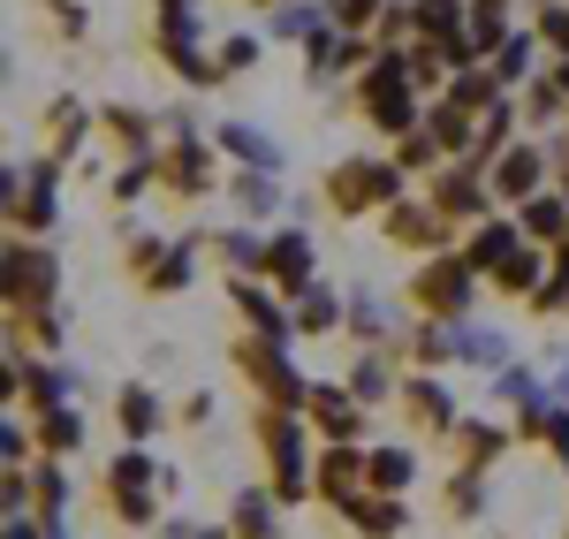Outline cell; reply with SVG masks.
<instances>
[{
	"label": "cell",
	"mask_w": 569,
	"mask_h": 539,
	"mask_svg": "<svg viewBox=\"0 0 569 539\" xmlns=\"http://www.w3.org/2000/svg\"><path fill=\"white\" fill-rule=\"evenodd\" d=\"M493 396H501V403H517V418H525V410H539V403H547V388L531 380L525 365H501V372H493Z\"/></svg>",
	"instance_id": "ee69618b"
},
{
	"label": "cell",
	"mask_w": 569,
	"mask_h": 539,
	"mask_svg": "<svg viewBox=\"0 0 569 539\" xmlns=\"http://www.w3.org/2000/svg\"><path fill=\"white\" fill-rule=\"evenodd\" d=\"M555 190H569V160H562V182H555Z\"/></svg>",
	"instance_id": "be15d7a7"
},
{
	"label": "cell",
	"mask_w": 569,
	"mask_h": 539,
	"mask_svg": "<svg viewBox=\"0 0 569 539\" xmlns=\"http://www.w3.org/2000/svg\"><path fill=\"white\" fill-rule=\"evenodd\" d=\"M426 198H433V206H440L456 228H479L486 213H493V182H486V168H471V160L433 168V190H426Z\"/></svg>",
	"instance_id": "8fae6325"
},
{
	"label": "cell",
	"mask_w": 569,
	"mask_h": 539,
	"mask_svg": "<svg viewBox=\"0 0 569 539\" xmlns=\"http://www.w3.org/2000/svg\"><path fill=\"white\" fill-rule=\"evenodd\" d=\"M228 525H236V539H273L281 532V495H259V487L236 495V517Z\"/></svg>",
	"instance_id": "836d02e7"
},
{
	"label": "cell",
	"mask_w": 569,
	"mask_h": 539,
	"mask_svg": "<svg viewBox=\"0 0 569 539\" xmlns=\"http://www.w3.org/2000/svg\"><path fill=\"white\" fill-rule=\"evenodd\" d=\"M517 221H525L531 243H562L569 236V190H531L525 206H517Z\"/></svg>",
	"instance_id": "4316f807"
},
{
	"label": "cell",
	"mask_w": 569,
	"mask_h": 539,
	"mask_svg": "<svg viewBox=\"0 0 569 539\" xmlns=\"http://www.w3.org/2000/svg\"><path fill=\"white\" fill-rule=\"evenodd\" d=\"M402 358L418 365V372L456 365V319H426V327H410V335H402Z\"/></svg>",
	"instance_id": "f1b7e54d"
},
{
	"label": "cell",
	"mask_w": 569,
	"mask_h": 539,
	"mask_svg": "<svg viewBox=\"0 0 569 539\" xmlns=\"http://www.w3.org/2000/svg\"><path fill=\"white\" fill-rule=\"evenodd\" d=\"M266 281L297 305L311 281H319V251H311V236L305 228H281V236H266Z\"/></svg>",
	"instance_id": "2e32d148"
},
{
	"label": "cell",
	"mask_w": 569,
	"mask_h": 539,
	"mask_svg": "<svg viewBox=\"0 0 569 539\" xmlns=\"http://www.w3.org/2000/svg\"><path fill=\"white\" fill-rule=\"evenodd\" d=\"M327 23V0H289L281 16H273V39H311Z\"/></svg>",
	"instance_id": "bcb514c9"
},
{
	"label": "cell",
	"mask_w": 569,
	"mask_h": 539,
	"mask_svg": "<svg viewBox=\"0 0 569 539\" xmlns=\"http://www.w3.org/2000/svg\"><path fill=\"white\" fill-rule=\"evenodd\" d=\"M220 84H228V77H243V69H259V39H251V31H236V39H220Z\"/></svg>",
	"instance_id": "f907efd6"
},
{
	"label": "cell",
	"mask_w": 569,
	"mask_h": 539,
	"mask_svg": "<svg viewBox=\"0 0 569 539\" xmlns=\"http://www.w3.org/2000/svg\"><path fill=\"white\" fill-rule=\"evenodd\" d=\"M426 130L440 137V152H456V160H463V152H471V137H479V114H463V107L433 99V107H426Z\"/></svg>",
	"instance_id": "e575fe53"
},
{
	"label": "cell",
	"mask_w": 569,
	"mask_h": 539,
	"mask_svg": "<svg viewBox=\"0 0 569 539\" xmlns=\"http://www.w3.org/2000/svg\"><path fill=\"white\" fill-rule=\"evenodd\" d=\"M305 433H311L305 410H273V403L259 410V449H266V463H273V495H281V501L319 495V487H311V449H305Z\"/></svg>",
	"instance_id": "5b68a950"
},
{
	"label": "cell",
	"mask_w": 569,
	"mask_h": 539,
	"mask_svg": "<svg viewBox=\"0 0 569 539\" xmlns=\"http://www.w3.org/2000/svg\"><path fill=\"white\" fill-rule=\"evenodd\" d=\"M84 130H91V107L61 91V99L46 107V152H53V160L69 168V160H77V144H84Z\"/></svg>",
	"instance_id": "cb8c5ba5"
},
{
	"label": "cell",
	"mask_w": 569,
	"mask_h": 539,
	"mask_svg": "<svg viewBox=\"0 0 569 539\" xmlns=\"http://www.w3.org/2000/svg\"><path fill=\"white\" fill-rule=\"evenodd\" d=\"M8 539H46V525H31L23 509H8Z\"/></svg>",
	"instance_id": "680465c9"
},
{
	"label": "cell",
	"mask_w": 569,
	"mask_h": 539,
	"mask_svg": "<svg viewBox=\"0 0 569 539\" xmlns=\"http://www.w3.org/2000/svg\"><path fill=\"white\" fill-rule=\"evenodd\" d=\"M365 441H327V449L311 456V487H319V501L335 509V501L350 495V487H365Z\"/></svg>",
	"instance_id": "ffe728a7"
},
{
	"label": "cell",
	"mask_w": 569,
	"mask_h": 539,
	"mask_svg": "<svg viewBox=\"0 0 569 539\" xmlns=\"http://www.w3.org/2000/svg\"><path fill=\"white\" fill-rule=\"evenodd\" d=\"M395 160H402V176H433V168H448V152H440V137L418 122L410 137H395Z\"/></svg>",
	"instance_id": "ab89813d"
},
{
	"label": "cell",
	"mask_w": 569,
	"mask_h": 539,
	"mask_svg": "<svg viewBox=\"0 0 569 539\" xmlns=\"http://www.w3.org/2000/svg\"><path fill=\"white\" fill-rule=\"evenodd\" d=\"M539 46H547L539 31H509V39H501L493 53H486V69H493V84H501V91H525L531 77H539Z\"/></svg>",
	"instance_id": "7402d4cb"
},
{
	"label": "cell",
	"mask_w": 569,
	"mask_h": 539,
	"mask_svg": "<svg viewBox=\"0 0 569 539\" xmlns=\"http://www.w3.org/2000/svg\"><path fill=\"white\" fill-rule=\"evenodd\" d=\"M273 182H281L273 168H236V176H228V198H236L251 221H266V213L281 206V190H273Z\"/></svg>",
	"instance_id": "d6a6232c"
},
{
	"label": "cell",
	"mask_w": 569,
	"mask_h": 539,
	"mask_svg": "<svg viewBox=\"0 0 569 539\" xmlns=\"http://www.w3.org/2000/svg\"><path fill=\"white\" fill-rule=\"evenodd\" d=\"M440 99H448V107H463V114H486V107L501 99V84H493V69H486V61H471V69H456V77H448Z\"/></svg>",
	"instance_id": "1f68e13d"
},
{
	"label": "cell",
	"mask_w": 569,
	"mask_h": 539,
	"mask_svg": "<svg viewBox=\"0 0 569 539\" xmlns=\"http://www.w3.org/2000/svg\"><path fill=\"white\" fill-rule=\"evenodd\" d=\"M236 365H243V380L259 388L273 410H305L311 403V380L297 372V358H289V342H266V335H243L236 342Z\"/></svg>",
	"instance_id": "8992f818"
},
{
	"label": "cell",
	"mask_w": 569,
	"mask_h": 539,
	"mask_svg": "<svg viewBox=\"0 0 569 539\" xmlns=\"http://www.w3.org/2000/svg\"><path fill=\"white\" fill-rule=\"evenodd\" d=\"M228 297H236V312L251 319V335H266V342H297V335H305L297 312H289V297H281L266 273H259V281H251V273H236V289H228Z\"/></svg>",
	"instance_id": "5bb4252c"
},
{
	"label": "cell",
	"mask_w": 569,
	"mask_h": 539,
	"mask_svg": "<svg viewBox=\"0 0 569 539\" xmlns=\"http://www.w3.org/2000/svg\"><path fill=\"white\" fill-rule=\"evenodd\" d=\"M99 130L114 137V144H122L130 160H144V152H160V144H152V122H144L137 107H99Z\"/></svg>",
	"instance_id": "d590c367"
},
{
	"label": "cell",
	"mask_w": 569,
	"mask_h": 539,
	"mask_svg": "<svg viewBox=\"0 0 569 539\" xmlns=\"http://www.w3.org/2000/svg\"><path fill=\"white\" fill-rule=\"evenodd\" d=\"M251 8H289V0H251Z\"/></svg>",
	"instance_id": "6125c7cd"
},
{
	"label": "cell",
	"mask_w": 569,
	"mask_h": 539,
	"mask_svg": "<svg viewBox=\"0 0 569 539\" xmlns=\"http://www.w3.org/2000/svg\"><path fill=\"white\" fill-rule=\"evenodd\" d=\"M31 487H39V517H69V479H61V463H53V456L31 471Z\"/></svg>",
	"instance_id": "c3c4849f"
},
{
	"label": "cell",
	"mask_w": 569,
	"mask_h": 539,
	"mask_svg": "<svg viewBox=\"0 0 569 539\" xmlns=\"http://www.w3.org/2000/svg\"><path fill=\"white\" fill-rule=\"evenodd\" d=\"M190 539H236V525H206V532H190Z\"/></svg>",
	"instance_id": "94428289"
},
{
	"label": "cell",
	"mask_w": 569,
	"mask_h": 539,
	"mask_svg": "<svg viewBox=\"0 0 569 539\" xmlns=\"http://www.w3.org/2000/svg\"><path fill=\"white\" fill-rule=\"evenodd\" d=\"M357 107H365V122L388 137H410L426 122V99H418V77H410V46H380L372 53V69L357 77Z\"/></svg>",
	"instance_id": "6da1fadb"
},
{
	"label": "cell",
	"mask_w": 569,
	"mask_h": 539,
	"mask_svg": "<svg viewBox=\"0 0 569 539\" xmlns=\"http://www.w3.org/2000/svg\"><path fill=\"white\" fill-rule=\"evenodd\" d=\"M463 31H471L479 53H493V46L517 31V23H509V0H471V8H463Z\"/></svg>",
	"instance_id": "74e56055"
},
{
	"label": "cell",
	"mask_w": 569,
	"mask_h": 539,
	"mask_svg": "<svg viewBox=\"0 0 569 539\" xmlns=\"http://www.w3.org/2000/svg\"><path fill=\"white\" fill-rule=\"evenodd\" d=\"M39 449L46 456H77V449H84V418H77L69 403L39 410Z\"/></svg>",
	"instance_id": "f35d334b"
},
{
	"label": "cell",
	"mask_w": 569,
	"mask_h": 539,
	"mask_svg": "<svg viewBox=\"0 0 569 539\" xmlns=\"http://www.w3.org/2000/svg\"><path fill=\"white\" fill-rule=\"evenodd\" d=\"M380 228H388L395 251H448V228H456V221L440 213L433 198H410V190H402L388 213H380Z\"/></svg>",
	"instance_id": "7c38bea8"
},
{
	"label": "cell",
	"mask_w": 569,
	"mask_h": 539,
	"mask_svg": "<svg viewBox=\"0 0 569 539\" xmlns=\"http://www.w3.org/2000/svg\"><path fill=\"white\" fill-rule=\"evenodd\" d=\"M395 198H402V160H372V152H357V160H335L327 168V213L335 221H357V213H388Z\"/></svg>",
	"instance_id": "3957f363"
},
{
	"label": "cell",
	"mask_w": 569,
	"mask_h": 539,
	"mask_svg": "<svg viewBox=\"0 0 569 539\" xmlns=\"http://www.w3.org/2000/svg\"><path fill=\"white\" fill-rule=\"evenodd\" d=\"M152 456H144V441H130V449L107 463V509H114V525H130V532H144L160 509H152Z\"/></svg>",
	"instance_id": "9c48e42d"
},
{
	"label": "cell",
	"mask_w": 569,
	"mask_h": 539,
	"mask_svg": "<svg viewBox=\"0 0 569 539\" xmlns=\"http://www.w3.org/2000/svg\"><path fill=\"white\" fill-rule=\"evenodd\" d=\"M198 39H206L198 0H152V53H160V61H168L190 91H213L220 84V61Z\"/></svg>",
	"instance_id": "7a4b0ae2"
},
{
	"label": "cell",
	"mask_w": 569,
	"mask_h": 539,
	"mask_svg": "<svg viewBox=\"0 0 569 539\" xmlns=\"http://www.w3.org/2000/svg\"><path fill=\"white\" fill-rule=\"evenodd\" d=\"M562 243H569V236H562Z\"/></svg>",
	"instance_id": "03108f58"
},
{
	"label": "cell",
	"mask_w": 569,
	"mask_h": 539,
	"mask_svg": "<svg viewBox=\"0 0 569 539\" xmlns=\"http://www.w3.org/2000/svg\"><path fill=\"white\" fill-rule=\"evenodd\" d=\"M297 327H305V335H335V327H350V305H342L327 281H311L305 297H297Z\"/></svg>",
	"instance_id": "4dcf8cb0"
},
{
	"label": "cell",
	"mask_w": 569,
	"mask_h": 539,
	"mask_svg": "<svg viewBox=\"0 0 569 539\" xmlns=\"http://www.w3.org/2000/svg\"><path fill=\"white\" fill-rule=\"evenodd\" d=\"M350 335H357V342H388V335H395V319L380 312L372 297H357V305H350Z\"/></svg>",
	"instance_id": "816d5d0a"
},
{
	"label": "cell",
	"mask_w": 569,
	"mask_h": 539,
	"mask_svg": "<svg viewBox=\"0 0 569 539\" xmlns=\"http://www.w3.org/2000/svg\"><path fill=\"white\" fill-rule=\"evenodd\" d=\"M486 182H493V206H525L531 190H547V144H509L493 168H486Z\"/></svg>",
	"instance_id": "ac0fdd59"
},
{
	"label": "cell",
	"mask_w": 569,
	"mask_h": 539,
	"mask_svg": "<svg viewBox=\"0 0 569 539\" xmlns=\"http://www.w3.org/2000/svg\"><path fill=\"white\" fill-rule=\"evenodd\" d=\"M418 479V456L410 449H372L365 456V487H380V495H402Z\"/></svg>",
	"instance_id": "8d00e7d4"
},
{
	"label": "cell",
	"mask_w": 569,
	"mask_h": 539,
	"mask_svg": "<svg viewBox=\"0 0 569 539\" xmlns=\"http://www.w3.org/2000/svg\"><path fill=\"white\" fill-rule=\"evenodd\" d=\"M562 396H569V372H562Z\"/></svg>",
	"instance_id": "e7e4bbea"
},
{
	"label": "cell",
	"mask_w": 569,
	"mask_h": 539,
	"mask_svg": "<svg viewBox=\"0 0 569 539\" xmlns=\"http://www.w3.org/2000/svg\"><path fill=\"white\" fill-rule=\"evenodd\" d=\"M23 449H31V441H23V426L8 418V426H0V463H8V471H23Z\"/></svg>",
	"instance_id": "9f6ffc18"
},
{
	"label": "cell",
	"mask_w": 569,
	"mask_h": 539,
	"mask_svg": "<svg viewBox=\"0 0 569 539\" xmlns=\"http://www.w3.org/2000/svg\"><path fill=\"white\" fill-rule=\"evenodd\" d=\"M555 84H562V99H569V53H555V69H547Z\"/></svg>",
	"instance_id": "91938a15"
},
{
	"label": "cell",
	"mask_w": 569,
	"mask_h": 539,
	"mask_svg": "<svg viewBox=\"0 0 569 539\" xmlns=\"http://www.w3.org/2000/svg\"><path fill=\"white\" fill-rule=\"evenodd\" d=\"M206 418H213V396H206V388H198V396H190V403H182V426H206Z\"/></svg>",
	"instance_id": "6f0895ef"
},
{
	"label": "cell",
	"mask_w": 569,
	"mask_h": 539,
	"mask_svg": "<svg viewBox=\"0 0 569 539\" xmlns=\"http://www.w3.org/2000/svg\"><path fill=\"white\" fill-rule=\"evenodd\" d=\"M198 236L190 243H160V236H137L130 243V281L137 289H152V297H176V289H190L198 281Z\"/></svg>",
	"instance_id": "ba28073f"
},
{
	"label": "cell",
	"mask_w": 569,
	"mask_h": 539,
	"mask_svg": "<svg viewBox=\"0 0 569 539\" xmlns=\"http://www.w3.org/2000/svg\"><path fill=\"white\" fill-rule=\"evenodd\" d=\"M395 410H402V426L410 433H456V396L440 388V372H410L402 388H395Z\"/></svg>",
	"instance_id": "9a60e30c"
},
{
	"label": "cell",
	"mask_w": 569,
	"mask_h": 539,
	"mask_svg": "<svg viewBox=\"0 0 569 539\" xmlns=\"http://www.w3.org/2000/svg\"><path fill=\"white\" fill-rule=\"evenodd\" d=\"M517 441H547V449H555V463H569V396L525 410V418H517Z\"/></svg>",
	"instance_id": "f546056e"
},
{
	"label": "cell",
	"mask_w": 569,
	"mask_h": 539,
	"mask_svg": "<svg viewBox=\"0 0 569 539\" xmlns=\"http://www.w3.org/2000/svg\"><path fill=\"white\" fill-rule=\"evenodd\" d=\"M350 388H357V403L372 410V403H388V396L402 388V380L388 372V358H357V365H350Z\"/></svg>",
	"instance_id": "7bdbcfd3"
},
{
	"label": "cell",
	"mask_w": 569,
	"mask_h": 539,
	"mask_svg": "<svg viewBox=\"0 0 569 539\" xmlns=\"http://www.w3.org/2000/svg\"><path fill=\"white\" fill-rule=\"evenodd\" d=\"M479 509H486V471L456 463V471H448V517H463V525H471Z\"/></svg>",
	"instance_id": "b9f144b4"
},
{
	"label": "cell",
	"mask_w": 569,
	"mask_h": 539,
	"mask_svg": "<svg viewBox=\"0 0 569 539\" xmlns=\"http://www.w3.org/2000/svg\"><path fill=\"white\" fill-rule=\"evenodd\" d=\"M525 305H531V312H539V319H555V312H562V305H569V273L555 267V273H547V281H539V289H531V297H525Z\"/></svg>",
	"instance_id": "db71d44e"
},
{
	"label": "cell",
	"mask_w": 569,
	"mask_h": 539,
	"mask_svg": "<svg viewBox=\"0 0 569 539\" xmlns=\"http://www.w3.org/2000/svg\"><path fill=\"white\" fill-rule=\"evenodd\" d=\"M562 107H569V99H562V84H555V77H531V84H525V114H531V130H547V122H555Z\"/></svg>",
	"instance_id": "7dc6e473"
},
{
	"label": "cell",
	"mask_w": 569,
	"mask_h": 539,
	"mask_svg": "<svg viewBox=\"0 0 569 539\" xmlns=\"http://www.w3.org/2000/svg\"><path fill=\"white\" fill-rule=\"evenodd\" d=\"M46 16H53L61 39H84V8H77V0H46Z\"/></svg>",
	"instance_id": "11a10c76"
},
{
	"label": "cell",
	"mask_w": 569,
	"mask_h": 539,
	"mask_svg": "<svg viewBox=\"0 0 569 539\" xmlns=\"http://www.w3.org/2000/svg\"><path fill=\"white\" fill-rule=\"evenodd\" d=\"M517 243H525V221H517V213H486V221L463 236V259H471L479 273H493L509 251H517Z\"/></svg>",
	"instance_id": "44dd1931"
},
{
	"label": "cell",
	"mask_w": 569,
	"mask_h": 539,
	"mask_svg": "<svg viewBox=\"0 0 569 539\" xmlns=\"http://www.w3.org/2000/svg\"><path fill=\"white\" fill-rule=\"evenodd\" d=\"M479 281H486V273L471 267L463 251H426L418 273L402 281V297H410L426 319H463V312H471V297H479Z\"/></svg>",
	"instance_id": "277c9868"
},
{
	"label": "cell",
	"mask_w": 569,
	"mask_h": 539,
	"mask_svg": "<svg viewBox=\"0 0 569 539\" xmlns=\"http://www.w3.org/2000/svg\"><path fill=\"white\" fill-rule=\"evenodd\" d=\"M213 144L236 160V168H273V176H281V144H273V137H259L251 122H220Z\"/></svg>",
	"instance_id": "83f0119b"
},
{
	"label": "cell",
	"mask_w": 569,
	"mask_h": 539,
	"mask_svg": "<svg viewBox=\"0 0 569 539\" xmlns=\"http://www.w3.org/2000/svg\"><path fill=\"white\" fill-rule=\"evenodd\" d=\"M305 418H311V433L319 441H365V403H357V388L342 380H311V403H305Z\"/></svg>",
	"instance_id": "e0dca14e"
},
{
	"label": "cell",
	"mask_w": 569,
	"mask_h": 539,
	"mask_svg": "<svg viewBox=\"0 0 569 539\" xmlns=\"http://www.w3.org/2000/svg\"><path fill=\"white\" fill-rule=\"evenodd\" d=\"M53 176H61L53 152H46L31 176L8 168V228H16V236H46V228H53Z\"/></svg>",
	"instance_id": "30bf717a"
},
{
	"label": "cell",
	"mask_w": 569,
	"mask_h": 539,
	"mask_svg": "<svg viewBox=\"0 0 569 539\" xmlns=\"http://www.w3.org/2000/svg\"><path fill=\"white\" fill-rule=\"evenodd\" d=\"M531 31L547 39V53H569V0H539V16H531Z\"/></svg>",
	"instance_id": "681fc988"
},
{
	"label": "cell",
	"mask_w": 569,
	"mask_h": 539,
	"mask_svg": "<svg viewBox=\"0 0 569 539\" xmlns=\"http://www.w3.org/2000/svg\"><path fill=\"white\" fill-rule=\"evenodd\" d=\"M335 517H342V525H357V539H395L402 525H410L402 495H380V487H350V495L335 501Z\"/></svg>",
	"instance_id": "d6986e66"
},
{
	"label": "cell",
	"mask_w": 569,
	"mask_h": 539,
	"mask_svg": "<svg viewBox=\"0 0 569 539\" xmlns=\"http://www.w3.org/2000/svg\"><path fill=\"white\" fill-rule=\"evenodd\" d=\"M160 190H168V198H182V206H198V198L228 190V182L213 176V144H206L198 130H176L168 144H160Z\"/></svg>",
	"instance_id": "52a82bcc"
},
{
	"label": "cell",
	"mask_w": 569,
	"mask_h": 539,
	"mask_svg": "<svg viewBox=\"0 0 569 539\" xmlns=\"http://www.w3.org/2000/svg\"><path fill=\"white\" fill-rule=\"evenodd\" d=\"M456 365H493V372H501L509 350H501V335H493V327H463V319H456Z\"/></svg>",
	"instance_id": "60d3db41"
},
{
	"label": "cell",
	"mask_w": 569,
	"mask_h": 539,
	"mask_svg": "<svg viewBox=\"0 0 569 539\" xmlns=\"http://www.w3.org/2000/svg\"><path fill=\"white\" fill-rule=\"evenodd\" d=\"M8 319L16 312H39V305H53V251H39V243H8Z\"/></svg>",
	"instance_id": "4fadbf2b"
},
{
	"label": "cell",
	"mask_w": 569,
	"mask_h": 539,
	"mask_svg": "<svg viewBox=\"0 0 569 539\" xmlns=\"http://www.w3.org/2000/svg\"><path fill=\"white\" fill-rule=\"evenodd\" d=\"M213 251H220V259H228L236 273H266V243L251 236V228H228V236H220Z\"/></svg>",
	"instance_id": "f6af8a7d"
},
{
	"label": "cell",
	"mask_w": 569,
	"mask_h": 539,
	"mask_svg": "<svg viewBox=\"0 0 569 539\" xmlns=\"http://www.w3.org/2000/svg\"><path fill=\"white\" fill-rule=\"evenodd\" d=\"M448 441H456V463L486 471V463H501V456H509L517 433H501V426H486V418H456V433H448Z\"/></svg>",
	"instance_id": "484cf974"
},
{
	"label": "cell",
	"mask_w": 569,
	"mask_h": 539,
	"mask_svg": "<svg viewBox=\"0 0 569 539\" xmlns=\"http://www.w3.org/2000/svg\"><path fill=\"white\" fill-rule=\"evenodd\" d=\"M547 251H555V243H517V251H509V259H501V267L486 273V281H493V289H501V297H531V289H539V281H547Z\"/></svg>",
	"instance_id": "603a6c76"
},
{
	"label": "cell",
	"mask_w": 569,
	"mask_h": 539,
	"mask_svg": "<svg viewBox=\"0 0 569 539\" xmlns=\"http://www.w3.org/2000/svg\"><path fill=\"white\" fill-rule=\"evenodd\" d=\"M380 8H388V0H327V16H335L342 31H372V23H380Z\"/></svg>",
	"instance_id": "f5cc1de1"
},
{
	"label": "cell",
	"mask_w": 569,
	"mask_h": 539,
	"mask_svg": "<svg viewBox=\"0 0 569 539\" xmlns=\"http://www.w3.org/2000/svg\"><path fill=\"white\" fill-rule=\"evenodd\" d=\"M114 426H122V441H152V433L168 426V410H160V396H152L144 380H130V388L114 396Z\"/></svg>",
	"instance_id": "d4e9b609"
}]
</instances>
